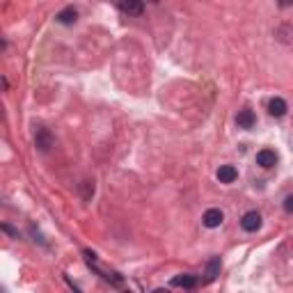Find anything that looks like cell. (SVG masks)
Segmentation results:
<instances>
[{
  "label": "cell",
  "mask_w": 293,
  "mask_h": 293,
  "mask_svg": "<svg viewBox=\"0 0 293 293\" xmlns=\"http://www.w3.org/2000/svg\"><path fill=\"white\" fill-rule=\"evenodd\" d=\"M241 227H243L245 231H257V229L261 227V215H259L257 211H248V213L243 215V220H241Z\"/></svg>",
  "instance_id": "4"
},
{
  "label": "cell",
  "mask_w": 293,
  "mask_h": 293,
  "mask_svg": "<svg viewBox=\"0 0 293 293\" xmlns=\"http://www.w3.org/2000/svg\"><path fill=\"white\" fill-rule=\"evenodd\" d=\"M112 3H114L117 10H122L124 14H129V16H140L144 12L142 0H112Z\"/></svg>",
  "instance_id": "1"
},
{
  "label": "cell",
  "mask_w": 293,
  "mask_h": 293,
  "mask_svg": "<svg viewBox=\"0 0 293 293\" xmlns=\"http://www.w3.org/2000/svg\"><path fill=\"white\" fill-rule=\"evenodd\" d=\"M3 231L10 233V236H14V239H19V231H14V229H12L10 224H3Z\"/></svg>",
  "instance_id": "14"
},
{
  "label": "cell",
  "mask_w": 293,
  "mask_h": 293,
  "mask_svg": "<svg viewBox=\"0 0 293 293\" xmlns=\"http://www.w3.org/2000/svg\"><path fill=\"white\" fill-rule=\"evenodd\" d=\"M172 286H184V288H197L199 286V279L195 275H177L172 279Z\"/></svg>",
  "instance_id": "8"
},
{
  "label": "cell",
  "mask_w": 293,
  "mask_h": 293,
  "mask_svg": "<svg viewBox=\"0 0 293 293\" xmlns=\"http://www.w3.org/2000/svg\"><path fill=\"white\" fill-rule=\"evenodd\" d=\"M218 275H220V257H213L206 266V282H213Z\"/></svg>",
  "instance_id": "11"
},
{
  "label": "cell",
  "mask_w": 293,
  "mask_h": 293,
  "mask_svg": "<svg viewBox=\"0 0 293 293\" xmlns=\"http://www.w3.org/2000/svg\"><path fill=\"white\" fill-rule=\"evenodd\" d=\"M218 179L220 184H233V181L239 179V169L233 167V165H222L218 169Z\"/></svg>",
  "instance_id": "5"
},
{
  "label": "cell",
  "mask_w": 293,
  "mask_h": 293,
  "mask_svg": "<svg viewBox=\"0 0 293 293\" xmlns=\"http://www.w3.org/2000/svg\"><path fill=\"white\" fill-rule=\"evenodd\" d=\"M151 3H158V0H151Z\"/></svg>",
  "instance_id": "16"
},
{
  "label": "cell",
  "mask_w": 293,
  "mask_h": 293,
  "mask_svg": "<svg viewBox=\"0 0 293 293\" xmlns=\"http://www.w3.org/2000/svg\"><path fill=\"white\" fill-rule=\"evenodd\" d=\"M222 220H224V213H222V211H220V209H209L206 213H204L202 222H204V227L215 229V227H220V224H222Z\"/></svg>",
  "instance_id": "3"
},
{
  "label": "cell",
  "mask_w": 293,
  "mask_h": 293,
  "mask_svg": "<svg viewBox=\"0 0 293 293\" xmlns=\"http://www.w3.org/2000/svg\"><path fill=\"white\" fill-rule=\"evenodd\" d=\"M284 211H286V213H293V195H288V197L284 199Z\"/></svg>",
  "instance_id": "13"
},
{
  "label": "cell",
  "mask_w": 293,
  "mask_h": 293,
  "mask_svg": "<svg viewBox=\"0 0 293 293\" xmlns=\"http://www.w3.org/2000/svg\"><path fill=\"white\" fill-rule=\"evenodd\" d=\"M293 0H279V7H291Z\"/></svg>",
  "instance_id": "15"
},
{
  "label": "cell",
  "mask_w": 293,
  "mask_h": 293,
  "mask_svg": "<svg viewBox=\"0 0 293 293\" xmlns=\"http://www.w3.org/2000/svg\"><path fill=\"white\" fill-rule=\"evenodd\" d=\"M80 195H83V199H92V195H94V181H83L80 184Z\"/></svg>",
  "instance_id": "12"
},
{
  "label": "cell",
  "mask_w": 293,
  "mask_h": 293,
  "mask_svg": "<svg viewBox=\"0 0 293 293\" xmlns=\"http://www.w3.org/2000/svg\"><path fill=\"white\" fill-rule=\"evenodd\" d=\"M286 101L284 99H279V96H275L273 101H270L268 103V112L273 114V117H284V114H286Z\"/></svg>",
  "instance_id": "10"
},
{
  "label": "cell",
  "mask_w": 293,
  "mask_h": 293,
  "mask_svg": "<svg viewBox=\"0 0 293 293\" xmlns=\"http://www.w3.org/2000/svg\"><path fill=\"white\" fill-rule=\"evenodd\" d=\"M55 19H57V23H62V25H74L76 21H78V10H76V7H65Z\"/></svg>",
  "instance_id": "7"
},
{
  "label": "cell",
  "mask_w": 293,
  "mask_h": 293,
  "mask_svg": "<svg viewBox=\"0 0 293 293\" xmlns=\"http://www.w3.org/2000/svg\"><path fill=\"white\" fill-rule=\"evenodd\" d=\"M35 147L39 151H48L50 147H53V135H50L48 129H37V135H35Z\"/></svg>",
  "instance_id": "2"
},
{
  "label": "cell",
  "mask_w": 293,
  "mask_h": 293,
  "mask_svg": "<svg viewBox=\"0 0 293 293\" xmlns=\"http://www.w3.org/2000/svg\"><path fill=\"white\" fill-rule=\"evenodd\" d=\"M254 122H257V120H254V112H252V110H248V108L241 110V112L236 114V124H239L241 129H252Z\"/></svg>",
  "instance_id": "9"
},
{
  "label": "cell",
  "mask_w": 293,
  "mask_h": 293,
  "mask_svg": "<svg viewBox=\"0 0 293 293\" xmlns=\"http://www.w3.org/2000/svg\"><path fill=\"white\" fill-rule=\"evenodd\" d=\"M257 163L261 165V167H273V165H277V154L275 151H270V149H261L257 154Z\"/></svg>",
  "instance_id": "6"
}]
</instances>
